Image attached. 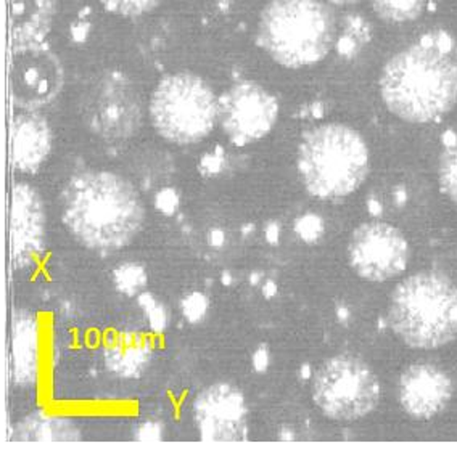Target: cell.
<instances>
[{"label": "cell", "mask_w": 457, "mask_h": 461, "mask_svg": "<svg viewBox=\"0 0 457 461\" xmlns=\"http://www.w3.org/2000/svg\"><path fill=\"white\" fill-rule=\"evenodd\" d=\"M383 104L395 116L424 124L457 104V49L444 32H430L391 57L380 75Z\"/></svg>", "instance_id": "cell-1"}, {"label": "cell", "mask_w": 457, "mask_h": 461, "mask_svg": "<svg viewBox=\"0 0 457 461\" xmlns=\"http://www.w3.org/2000/svg\"><path fill=\"white\" fill-rule=\"evenodd\" d=\"M61 217L81 245L96 251H118L139 235L145 211L134 185L120 174H76L61 194Z\"/></svg>", "instance_id": "cell-2"}, {"label": "cell", "mask_w": 457, "mask_h": 461, "mask_svg": "<svg viewBox=\"0 0 457 461\" xmlns=\"http://www.w3.org/2000/svg\"><path fill=\"white\" fill-rule=\"evenodd\" d=\"M337 39L334 10L321 0H270L262 8L256 42L272 60L290 69L313 67Z\"/></svg>", "instance_id": "cell-3"}, {"label": "cell", "mask_w": 457, "mask_h": 461, "mask_svg": "<svg viewBox=\"0 0 457 461\" xmlns=\"http://www.w3.org/2000/svg\"><path fill=\"white\" fill-rule=\"evenodd\" d=\"M388 321L414 349H438L457 338V286L440 272H420L391 293Z\"/></svg>", "instance_id": "cell-4"}, {"label": "cell", "mask_w": 457, "mask_h": 461, "mask_svg": "<svg viewBox=\"0 0 457 461\" xmlns=\"http://www.w3.org/2000/svg\"><path fill=\"white\" fill-rule=\"evenodd\" d=\"M297 166L309 194L321 200H340L364 184L370 157L358 131L325 124L303 135Z\"/></svg>", "instance_id": "cell-5"}, {"label": "cell", "mask_w": 457, "mask_h": 461, "mask_svg": "<svg viewBox=\"0 0 457 461\" xmlns=\"http://www.w3.org/2000/svg\"><path fill=\"white\" fill-rule=\"evenodd\" d=\"M218 100L200 76H165L151 95V124L165 140L192 145L203 140L216 126Z\"/></svg>", "instance_id": "cell-6"}, {"label": "cell", "mask_w": 457, "mask_h": 461, "mask_svg": "<svg viewBox=\"0 0 457 461\" xmlns=\"http://www.w3.org/2000/svg\"><path fill=\"white\" fill-rule=\"evenodd\" d=\"M79 112L92 134L105 140H126L142 124V100L134 82L121 71L94 76L81 92Z\"/></svg>", "instance_id": "cell-7"}, {"label": "cell", "mask_w": 457, "mask_h": 461, "mask_svg": "<svg viewBox=\"0 0 457 461\" xmlns=\"http://www.w3.org/2000/svg\"><path fill=\"white\" fill-rule=\"evenodd\" d=\"M313 399L325 417L352 421L377 407L380 384L368 364L343 354L325 360L315 373Z\"/></svg>", "instance_id": "cell-8"}, {"label": "cell", "mask_w": 457, "mask_h": 461, "mask_svg": "<svg viewBox=\"0 0 457 461\" xmlns=\"http://www.w3.org/2000/svg\"><path fill=\"white\" fill-rule=\"evenodd\" d=\"M278 118V100L256 82H237L218 100L219 126L239 147L264 139Z\"/></svg>", "instance_id": "cell-9"}, {"label": "cell", "mask_w": 457, "mask_h": 461, "mask_svg": "<svg viewBox=\"0 0 457 461\" xmlns=\"http://www.w3.org/2000/svg\"><path fill=\"white\" fill-rule=\"evenodd\" d=\"M12 100L16 108L36 112L52 104L63 87L61 61L44 44L12 49Z\"/></svg>", "instance_id": "cell-10"}, {"label": "cell", "mask_w": 457, "mask_h": 461, "mask_svg": "<svg viewBox=\"0 0 457 461\" xmlns=\"http://www.w3.org/2000/svg\"><path fill=\"white\" fill-rule=\"evenodd\" d=\"M348 259L354 272L369 282H385L405 272L409 245L388 223L368 222L352 231Z\"/></svg>", "instance_id": "cell-11"}, {"label": "cell", "mask_w": 457, "mask_h": 461, "mask_svg": "<svg viewBox=\"0 0 457 461\" xmlns=\"http://www.w3.org/2000/svg\"><path fill=\"white\" fill-rule=\"evenodd\" d=\"M194 417L202 440H247V403L233 384L216 383L197 395Z\"/></svg>", "instance_id": "cell-12"}, {"label": "cell", "mask_w": 457, "mask_h": 461, "mask_svg": "<svg viewBox=\"0 0 457 461\" xmlns=\"http://www.w3.org/2000/svg\"><path fill=\"white\" fill-rule=\"evenodd\" d=\"M10 239L16 268L31 267L44 251V206L36 188L24 182L16 184L12 192Z\"/></svg>", "instance_id": "cell-13"}, {"label": "cell", "mask_w": 457, "mask_h": 461, "mask_svg": "<svg viewBox=\"0 0 457 461\" xmlns=\"http://www.w3.org/2000/svg\"><path fill=\"white\" fill-rule=\"evenodd\" d=\"M398 397L409 417L428 420L448 407L452 383L446 373L434 365H413L399 378Z\"/></svg>", "instance_id": "cell-14"}, {"label": "cell", "mask_w": 457, "mask_h": 461, "mask_svg": "<svg viewBox=\"0 0 457 461\" xmlns=\"http://www.w3.org/2000/svg\"><path fill=\"white\" fill-rule=\"evenodd\" d=\"M52 149L50 126L38 113L18 114L12 122V164L16 171L34 174Z\"/></svg>", "instance_id": "cell-15"}, {"label": "cell", "mask_w": 457, "mask_h": 461, "mask_svg": "<svg viewBox=\"0 0 457 461\" xmlns=\"http://www.w3.org/2000/svg\"><path fill=\"white\" fill-rule=\"evenodd\" d=\"M39 376V323L24 309L14 312L12 327V380L18 387L36 386Z\"/></svg>", "instance_id": "cell-16"}, {"label": "cell", "mask_w": 457, "mask_h": 461, "mask_svg": "<svg viewBox=\"0 0 457 461\" xmlns=\"http://www.w3.org/2000/svg\"><path fill=\"white\" fill-rule=\"evenodd\" d=\"M106 368L126 380L142 376L153 358L151 338L134 330H124L110 336L104 349Z\"/></svg>", "instance_id": "cell-17"}, {"label": "cell", "mask_w": 457, "mask_h": 461, "mask_svg": "<svg viewBox=\"0 0 457 461\" xmlns=\"http://www.w3.org/2000/svg\"><path fill=\"white\" fill-rule=\"evenodd\" d=\"M55 0H12V49L44 42Z\"/></svg>", "instance_id": "cell-18"}, {"label": "cell", "mask_w": 457, "mask_h": 461, "mask_svg": "<svg viewBox=\"0 0 457 461\" xmlns=\"http://www.w3.org/2000/svg\"><path fill=\"white\" fill-rule=\"evenodd\" d=\"M137 50L143 59L151 63H158L171 52L178 42L176 24L166 18L147 23L137 34Z\"/></svg>", "instance_id": "cell-19"}, {"label": "cell", "mask_w": 457, "mask_h": 461, "mask_svg": "<svg viewBox=\"0 0 457 461\" xmlns=\"http://www.w3.org/2000/svg\"><path fill=\"white\" fill-rule=\"evenodd\" d=\"M375 14L388 23H407L419 18L425 0H370Z\"/></svg>", "instance_id": "cell-20"}, {"label": "cell", "mask_w": 457, "mask_h": 461, "mask_svg": "<svg viewBox=\"0 0 457 461\" xmlns=\"http://www.w3.org/2000/svg\"><path fill=\"white\" fill-rule=\"evenodd\" d=\"M149 276L145 267L139 262H123L113 270V283L121 294L134 298L147 286Z\"/></svg>", "instance_id": "cell-21"}, {"label": "cell", "mask_w": 457, "mask_h": 461, "mask_svg": "<svg viewBox=\"0 0 457 461\" xmlns=\"http://www.w3.org/2000/svg\"><path fill=\"white\" fill-rule=\"evenodd\" d=\"M444 151L440 158V185L451 200L457 203V134L444 135Z\"/></svg>", "instance_id": "cell-22"}, {"label": "cell", "mask_w": 457, "mask_h": 461, "mask_svg": "<svg viewBox=\"0 0 457 461\" xmlns=\"http://www.w3.org/2000/svg\"><path fill=\"white\" fill-rule=\"evenodd\" d=\"M137 303L142 307L143 313L149 321L151 330L157 335L165 333L168 323H169V315L163 303H160L151 293H141L137 296Z\"/></svg>", "instance_id": "cell-23"}, {"label": "cell", "mask_w": 457, "mask_h": 461, "mask_svg": "<svg viewBox=\"0 0 457 461\" xmlns=\"http://www.w3.org/2000/svg\"><path fill=\"white\" fill-rule=\"evenodd\" d=\"M100 2L108 12L121 16L145 15L161 4V0H100Z\"/></svg>", "instance_id": "cell-24"}, {"label": "cell", "mask_w": 457, "mask_h": 461, "mask_svg": "<svg viewBox=\"0 0 457 461\" xmlns=\"http://www.w3.org/2000/svg\"><path fill=\"white\" fill-rule=\"evenodd\" d=\"M210 311V301L206 298V294H203L202 291H192L187 296H184L180 303V312L184 315V319L192 323L198 325L202 323Z\"/></svg>", "instance_id": "cell-25"}, {"label": "cell", "mask_w": 457, "mask_h": 461, "mask_svg": "<svg viewBox=\"0 0 457 461\" xmlns=\"http://www.w3.org/2000/svg\"><path fill=\"white\" fill-rule=\"evenodd\" d=\"M324 231H325V225L324 221L319 216H315L313 212H307L303 216L297 219L295 222V233L300 237L305 243L313 245L315 241L323 239Z\"/></svg>", "instance_id": "cell-26"}, {"label": "cell", "mask_w": 457, "mask_h": 461, "mask_svg": "<svg viewBox=\"0 0 457 461\" xmlns=\"http://www.w3.org/2000/svg\"><path fill=\"white\" fill-rule=\"evenodd\" d=\"M225 167V151L223 147L216 145L215 149L205 153L200 163H198V171L202 174L203 177H215L221 172L224 171Z\"/></svg>", "instance_id": "cell-27"}, {"label": "cell", "mask_w": 457, "mask_h": 461, "mask_svg": "<svg viewBox=\"0 0 457 461\" xmlns=\"http://www.w3.org/2000/svg\"><path fill=\"white\" fill-rule=\"evenodd\" d=\"M179 194L171 186H165L155 194V208L165 216H174L179 211Z\"/></svg>", "instance_id": "cell-28"}, {"label": "cell", "mask_w": 457, "mask_h": 461, "mask_svg": "<svg viewBox=\"0 0 457 461\" xmlns=\"http://www.w3.org/2000/svg\"><path fill=\"white\" fill-rule=\"evenodd\" d=\"M163 436H165V428L163 423L157 420H147L137 424L134 431V439L141 442H157L163 439Z\"/></svg>", "instance_id": "cell-29"}, {"label": "cell", "mask_w": 457, "mask_h": 461, "mask_svg": "<svg viewBox=\"0 0 457 461\" xmlns=\"http://www.w3.org/2000/svg\"><path fill=\"white\" fill-rule=\"evenodd\" d=\"M270 349L261 344V346H258L256 348L255 352H253V356H251V365H253V368H255L256 373H266L268 372V368H270Z\"/></svg>", "instance_id": "cell-30"}, {"label": "cell", "mask_w": 457, "mask_h": 461, "mask_svg": "<svg viewBox=\"0 0 457 461\" xmlns=\"http://www.w3.org/2000/svg\"><path fill=\"white\" fill-rule=\"evenodd\" d=\"M264 239L270 245L276 246L280 240V225L276 221H270L264 227Z\"/></svg>", "instance_id": "cell-31"}, {"label": "cell", "mask_w": 457, "mask_h": 461, "mask_svg": "<svg viewBox=\"0 0 457 461\" xmlns=\"http://www.w3.org/2000/svg\"><path fill=\"white\" fill-rule=\"evenodd\" d=\"M208 243L213 248H223L225 243V233L221 229H211L208 231Z\"/></svg>", "instance_id": "cell-32"}, {"label": "cell", "mask_w": 457, "mask_h": 461, "mask_svg": "<svg viewBox=\"0 0 457 461\" xmlns=\"http://www.w3.org/2000/svg\"><path fill=\"white\" fill-rule=\"evenodd\" d=\"M262 294L268 299L274 298L278 294V285L272 282V280H268V282L262 285Z\"/></svg>", "instance_id": "cell-33"}, {"label": "cell", "mask_w": 457, "mask_h": 461, "mask_svg": "<svg viewBox=\"0 0 457 461\" xmlns=\"http://www.w3.org/2000/svg\"><path fill=\"white\" fill-rule=\"evenodd\" d=\"M368 209L369 212H370L372 216L377 217L382 214V206H380V201H377L375 198H369Z\"/></svg>", "instance_id": "cell-34"}, {"label": "cell", "mask_w": 457, "mask_h": 461, "mask_svg": "<svg viewBox=\"0 0 457 461\" xmlns=\"http://www.w3.org/2000/svg\"><path fill=\"white\" fill-rule=\"evenodd\" d=\"M337 317L340 321H350V311L346 309L345 305H338L337 307Z\"/></svg>", "instance_id": "cell-35"}, {"label": "cell", "mask_w": 457, "mask_h": 461, "mask_svg": "<svg viewBox=\"0 0 457 461\" xmlns=\"http://www.w3.org/2000/svg\"><path fill=\"white\" fill-rule=\"evenodd\" d=\"M279 439L282 440H293L295 439V434H293L288 428H282L279 432Z\"/></svg>", "instance_id": "cell-36"}, {"label": "cell", "mask_w": 457, "mask_h": 461, "mask_svg": "<svg viewBox=\"0 0 457 461\" xmlns=\"http://www.w3.org/2000/svg\"><path fill=\"white\" fill-rule=\"evenodd\" d=\"M261 272H251V274H250V285H253V286H256V285H260V283H261Z\"/></svg>", "instance_id": "cell-37"}, {"label": "cell", "mask_w": 457, "mask_h": 461, "mask_svg": "<svg viewBox=\"0 0 457 461\" xmlns=\"http://www.w3.org/2000/svg\"><path fill=\"white\" fill-rule=\"evenodd\" d=\"M221 280H223V285H224V286H231L233 283V274H231L229 270H225L223 276H221Z\"/></svg>", "instance_id": "cell-38"}, {"label": "cell", "mask_w": 457, "mask_h": 461, "mask_svg": "<svg viewBox=\"0 0 457 461\" xmlns=\"http://www.w3.org/2000/svg\"><path fill=\"white\" fill-rule=\"evenodd\" d=\"M253 230H255V225H253V223H247V225H243V227H242V233H243V237L251 235Z\"/></svg>", "instance_id": "cell-39"}, {"label": "cell", "mask_w": 457, "mask_h": 461, "mask_svg": "<svg viewBox=\"0 0 457 461\" xmlns=\"http://www.w3.org/2000/svg\"><path fill=\"white\" fill-rule=\"evenodd\" d=\"M313 375H311V366L309 365H303V368H301V378H305V380H307V378H311Z\"/></svg>", "instance_id": "cell-40"}, {"label": "cell", "mask_w": 457, "mask_h": 461, "mask_svg": "<svg viewBox=\"0 0 457 461\" xmlns=\"http://www.w3.org/2000/svg\"><path fill=\"white\" fill-rule=\"evenodd\" d=\"M332 2L340 4V5H346V4H352V2H356V0H332Z\"/></svg>", "instance_id": "cell-41"}]
</instances>
